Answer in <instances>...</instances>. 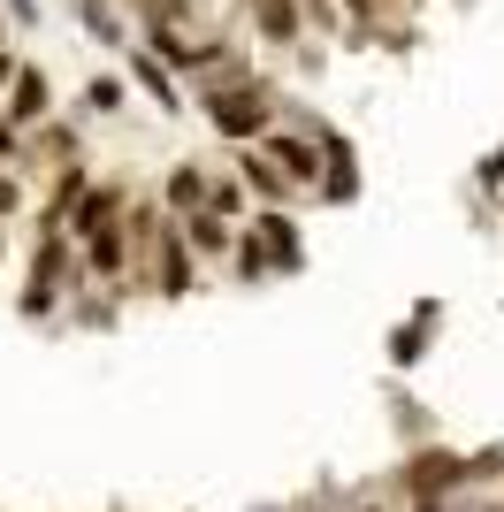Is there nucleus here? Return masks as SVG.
Masks as SVG:
<instances>
[{"mask_svg":"<svg viewBox=\"0 0 504 512\" xmlns=\"http://www.w3.org/2000/svg\"><path fill=\"white\" fill-rule=\"evenodd\" d=\"M123 69H130V92H146V100L161 107V115H184V85H176V77H168V69L153 62L146 46H130V54H123Z\"/></svg>","mask_w":504,"mask_h":512,"instance_id":"nucleus-13","label":"nucleus"},{"mask_svg":"<svg viewBox=\"0 0 504 512\" xmlns=\"http://www.w3.org/2000/svg\"><path fill=\"white\" fill-rule=\"evenodd\" d=\"M398 497H466V451L413 444L405 467H398Z\"/></svg>","mask_w":504,"mask_h":512,"instance_id":"nucleus-2","label":"nucleus"},{"mask_svg":"<svg viewBox=\"0 0 504 512\" xmlns=\"http://www.w3.org/2000/svg\"><path fill=\"white\" fill-rule=\"evenodd\" d=\"M191 107H199V123L214 130V138H222V146H260V138H268L275 123H283V92L268 85V77H260V69H252L245 85H214V92H191Z\"/></svg>","mask_w":504,"mask_h":512,"instance_id":"nucleus-1","label":"nucleus"},{"mask_svg":"<svg viewBox=\"0 0 504 512\" xmlns=\"http://www.w3.org/2000/svg\"><path fill=\"white\" fill-rule=\"evenodd\" d=\"M0 260H8V222H0Z\"/></svg>","mask_w":504,"mask_h":512,"instance_id":"nucleus-25","label":"nucleus"},{"mask_svg":"<svg viewBox=\"0 0 504 512\" xmlns=\"http://www.w3.org/2000/svg\"><path fill=\"white\" fill-rule=\"evenodd\" d=\"M207 214H222V222H237V214H245V184H237V169H214V199H207Z\"/></svg>","mask_w":504,"mask_h":512,"instance_id":"nucleus-17","label":"nucleus"},{"mask_svg":"<svg viewBox=\"0 0 504 512\" xmlns=\"http://www.w3.org/2000/svg\"><path fill=\"white\" fill-rule=\"evenodd\" d=\"M230 276L245 283V291H260V283H275V268H268V253H260V245H252L245 230H237V253H230Z\"/></svg>","mask_w":504,"mask_h":512,"instance_id":"nucleus-15","label":"nucleus"},{"mask_svg":"<svg viewBox=\"0 0 504 512\" xmlns=\"http://www.w3.org/2000/svg\"><path fill=\"white\" fill-rule=\"evenodd\" d=\"M176 237H184V253L191 260H222V268H230V253H237V222H222V214H184V222H176Z\"/></svg>","mask_w":504,"mask_h":512,"instance_id":"nucleus-12","label":"nucleus"},{"mask_svg":"<svg viewBox=\"0 0 504 512\" xmlns=\"http://www.w3.org/2000/svg\"><path fill=\"white\" fill-rule=\"evenodd\" d=\"M0 123L23 130V138L54 123V77H46L39 62H23V69H16V85H8V107H0Z\"/></svg>","mask_w":504,"mask_h":512,"instance_id":"nucleus-7","label":"nucleus"},{"mask_svg":"<svg viewBox=\"0 0 504 512\" xmlns=\"http://www.w3.org/2000/svg\"><path fill=\"white\" fill-rule=\"evenodd\" d=\"M0 8H8V23H16V31H39V0H0Z\"/></svg>","mask_w":504,"mask_h":512,"instance_id":"nucleus-20","label":"nucleus"},{"mask_svg":"<svg viewBox=\"0 0 504 512\" xmlns=\"http://www.w3.org/2000/svg\"><path fill=\"white\" fill-rule=\"evenodd\" d=\"M489 482H504V444L466 451V490H489Z\"/></svg>","mask_w":504,"mask_h":512,"instance_id":"nucleus-16","label":"nucleus"},{"mask_svg":"<svg viewBox=\"0 0 504 512\" xmlns=\"http://www.w3.org/2000/svg\"><path fill=\"white\" fill-rule=\"evenodd\" d=\"M16 214H23V176L0 169V222H16Z\"/></svg>","mask_w":504,"mask_h":512,"instance_id":"nucleus-19","label":"nucleus"},{"mask_svg":"<svg viewBox=\"0 0 504 512\" xmlns=\"http://www.w3.org/2000/svg\"><path fill=\"white\" fill-rule=\"evenodd\" d=\"M398 512H459V497H405Z\"/></svg>","mask_w":504,"mask_h":512,"instance_id":"nucleus-22","label":"nucleus"},{"mask_svg":"<svg viewBox=\"0 0 504 512\" xmlns=\"http://www.w3.org/2000/svg\"><path fill=\"white\" fill-rule=\"evenodd\" d=\"M344 512H398V505H382V497H359V505H344Z\"/></svg>","mask_w":504,"mask_h":512,"instance_id":"nucleus-23","label":"nucleus"},{"mask_svg":"<svg viewBox=\"0 0 504 512\" xmlns=\"http://www.w3.org/2000/svg\"><path fill=\"white\" fill-rule=\"evenodd\" d=\"M16 69H23V54L8 39H0V100H8V85H16Z\"/></svg>","mask_w":504,"mask_h":512,"instance_id":"nucleus-21","label":"nucleus"},{"mask_svg":"<svg viewBox=\"0 0 504 512\" xmlns=\"http://www.w3.org/2000/svg\"><path fill=\"white\" fill-rule=\"evenodd\" d=\"M291 512H336V505H291Z\"/></svg>","mask_w":504,"mask_h":512,"instance_id":"nucleus-24","label":"nucleus"},{"mask_svg":"<svg viewBox=\"0 0 504 512\" xmlns=\"http://www.w3.org/2000/svg\"><path fill=\"white\" fill-rule=\"evenodd\" d=\"M252 512H291V505H252Z\"/></svg>","mask_w":504,"mask_h":512,"instance_id":"nucleus-26","label":"nucleus"},{"mask_svg":"<svg viewBox=\"0 0 504 512\" xmlns=\"http://www.w3.org/2000/svg\"><path fill=\"white\" fill-rule=\"evenodd\" d=\"M436 329H443V299H413V314L382 337V360H390V375H413L428 352H436Z\"/></svg>","mask_w":504,"mask_h":512,"instance_id":"nucleus-5","label":"nucleus"},{"mask_svg":"<svg viewBox=\"0 0 504 512\" xmlns=\"http://www.w3.org/2000/svg\"><path fill=\"white\" fill-rule=\"evenodd\" d=\"M130 207H138V199H130V184H115V176H107V184H92V192L69 207L62 237H69V245H84V237H100V230H115V222H130Z\"/></svg>","mask_w":504,"mask_h":512,"instance_id":"nucleus-6","label":"nucleus"},{"mask_svg":"<svg viewBox=\"0 0 504 512\" xmlns=\"http://www.w3.org/2000/svg\"><path fill=\"white\" fill-rule=\"evenodd\" d=\"M230 169H237V184H245V199H260V207H275V214H298V207H306V192H298V184L275 169L260 146H245Z\"/></svg>","mask_w":504,"mask_h":512,"instance_id":"nucleus-8","label":"nucleus"},{"mask_svg":"<svg viewBox=\"0 0 504 512\" xmlns=\"http://www.w3.org/2000/svg\"><path fill=\"white\" fill-rule=\"evenodd\" d=\"M245 237H252V245H260V253H268V268H275V276H306V222H298V214L252 207Z\"/></svg>","mask_w":504,"mask_h":512,"instance_id":"nucleus-3","label":"nucleus"},{"mask_svg":"<svg viewBox=\"0 0 504 512\" xmlns=\"http://www.w3.org/2000/svg\"><path fill=\"white\" fill-rule=\"evenodd\" d=\"M207 199H214V169H207V161H191V153H184V161H168V176H161V214H168V222L199 214Z\"/></svg>","mask_w":504,"mask_h":512,"instance_id":"nucleus-9","label":"nucleus"},{"mask_svg":"<svg viewBox=\"0 0 504 512\" xmlns=\"http://www.w3.org/2000/svg\"><path fill=\"white\" fill-rule=\"evenodd\" d=\"M69 16L84 23V39L100 46V54H130V46H138L130 39V16L115 8V0H69Z\"/></svg>","mask_w":504,"mask_h":512,"instance_id":"nucleus-10","label":"nucleus"},{"mask_svg":"<svg viewBox=\"0 0 504 512\" xmlns=\"http://www.w3.org/2000/svg\"><path fill=\"white\" fill-rule=\"evenodd\" d=\"M474 192H497L504 199V146H489L482 161H474Z\"/></svg>","mask_w":504,"mask_h":512,"instance_id":"nucleus-18","label":"nucleus"},{"mask_svg":"<svg viewBox=\"0 0 504 512\" xmlns=\"http://www.w3.org/2000/svg\"><path fill=\"white\" fill-rule=\"evenodd\" d=\"M359 146L344 138L336 123H321V192H314V207H359Z\"/></svg>","mask_w":504,"mask_h":512,"instance_id":"nucleus-4","label":"nucleus"},{"mask_svg":"<svg viewBox=\"0 0 504 512\" xmlns=\"http://www.w3.org/2000/svg\"><path fill=\"white\" fill-rule=\"evenodd\" d=\"M92 115H123L130 107V77H84V92H77Z\"/></svg>","mask_w":504,"mask_h":512,"instance_id":"nucleus-14","label":"nucleus"},{"mask_svg":"<svg viewBox=\"0 0 504 512\" xmlns=\"http://www.w3.org/2000/svg\"><path fill=\"white\" fill-rule=\"evenodd\" d=\"M245 16H252V31H260V46H306V8L298 0H245Z\"/></svg>","mask_w":504,"mask_h":512,"instance_id":"nucleus-11","label":"nucleus"}]
</instances>
